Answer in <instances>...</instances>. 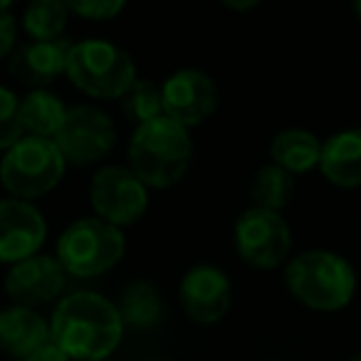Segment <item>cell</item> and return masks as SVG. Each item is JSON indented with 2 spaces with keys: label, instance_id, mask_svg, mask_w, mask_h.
<instances>
[{
  "label": "cell",
  "instance_id": "52a82bcc",
  "mask_svg": "<svg viewBox=\"0 0 361 361\" xmlns=\"http://www.w3.org/2000/svg\"><path fill=\"white\" fill-rule=\"evenodd\" d=\"M52 141L65 156V161L75 166H87L109 154L116 141V126L99 106H72L67 109L65 121L52 136Z\"/></svg>",
  "mask_w": 361,
  "mask_h": 361
},
{
  "label": "cell",
  "instance_id": "f546056e",
  "mask_svg": "<svg viewBox=\"0 0 361 361\" xmlns=\"http://www.w3.org/2000/svg\"><path fill=\"white\" fill-rule=\"evenodd\" d=\"M349 361H361V354H356V356H351Z\"/></svg>",
  "mask_w": 361,
  "mask_h": 361
},
{
  "label": "cell",
  "instance_id": "d6986e66",
  "mask_svg": "<svg viewBox=\"0 0 361 361\" xmlns=\"http://www.w3.org/2000/svg\"><path fill=\"white\" fill-rule=\"evenodd\" d=\"M65 114L67 109L60 102V97L47 90H32L30 94L20 99V119L25 136L52 139L65 121Z\"/></svg>",
  "mask_w": 361,
  "mask_h": 361
},
{
  "label": "cell",
  "instance_id": "83f0119b",
  "mask_svg": "<svg viewBox=\"0 0 361 361\" xmlns=\"http://www.w3.org/2000/svg\"><path fill=\"white\" fill-rule=\"evenodd\" d=\"M354 13H356V18L361 20V0H356V3H354Z\"/></svg>",
  "mask_w": 361,
  "mask_h": 361
},
{
  "label": "cell",
  "instance_id": "3957f363",
  "mask_svg": "<svg viewBox=\"0 0 361 361\" xmlns=\"http://www.w3.org/2000/svg\"><path fill=\"white\" fill-rule=\"evenodd\" d=\"M285 280L302 305L319 312H336L346 307L356 290L351 265L329 250H305L292 257Z\"/></svg>",
  "mask_w": 361,
  "mask_h": 361
},
{
  "label": "cell",
  "instance_id": "5b68a950",
  "mask_svg": "<svg viewBox=\"0 0 361 361\" xmlns=\"http://www.w3.org/2000/svg\"><path fill=\"white\" fill-rule=\"evenodd\" d=\"M121 228L102 218H80L57 240V262L75 277H94L111 270L124 257Z\"/></svg>",
  "mask_w": 361,
  "mask_h": 361
},
{
  "label": "cell",
  "instance_id": "6da1fadb",
  "mask_svg": "<svg viewBox=\"0 0 361 361\" xmlns=\"http://www.w3.org/2000/svg\"><path fill=\"white\" fill-rule=\"evenodd\" d=\"M124 322L111 300L82 290L55 307L50 339L77 361H104L121 344Z\"/></svg>",
  "mask_w": 361,
  "mask_h": 361
},
{
  "label": "cell",
  "instance_id": "277c9868",
  "mask_svg": "<svg viewBox=\"0 0 361 361\" xmlns=\"http://www.w3.org/2000/svg\"><path fill=\"white\" fill-rule=\"evenodd\" d=\"M65 75L90 97H124L136 82L134 60L126 50L106 40H82L72 45Z\"/></svg>",
  "mask_w": 361,
  "mask_h": 361
},
{
  "label": "cell",
  "instance_id": "9c48e42d",
  "mask_svg": "<svg viewBox=\"0 0 361 361\" xmlns=\"http://www.w3.org/2000/svg\"><path fill=\"white\" fill-rule=\"evenodd\" d=\"M90 198L97 216L111 226L121 228L139 221L149 206L146 186L136 173L124 166H104L94 173Z\"/></svg>",
  "mask_w": 361,
  "mask_h": 361
},
{
  "label": "cell",
  "instance_id": "7402d4cb",
  "mask_svg": "<svg viewBox=\"0 0 361 361\" xmlns=\"http://www.w3.org/2000/svg\"><path fill=\"white\" fill-rule=\"evenodd\" d=\"M124 111L131 121H136V126L146 124V121L156 119L164 114V99H161V90L151 80H139L136 77L134 85L126 90V94L121 97Z\"/></svg>",
  "mask_w": 361,
  "mask_h": 361
},
{
  "label": "cell",
  "instance_id": "30bf717a",
  "mask_svg": "<svg viewBox=\"0 0 361 361\" xmlns=\"http://www.w3.org/2000/svg\"><path fill=\"white\" fill-rule=\"evenodd\" d=\"M164 114L180 126H196L216 111V82L201 70H178L161 87Z\"/></svg>",
  "mask_w": 361,
  "mask_h": 361
},
{
  "label": "cell",
  "instance_id": "484cf974",
  "mask_svg": "<svg viewBox=\"0 0 361 361\" xmlns=\"http://www.w3.org/2000/svg\"><path fill=\"white\" fill-rule=\"evenodd\" d=\"M23 361H72V359L50 339L47 344H42L40 349H35L27 359H23Z\"/></svg>",
  "mask_w": 361,
  "mask_h": 361
},
{
  "label": "cell",
  "instance_id": "44dd1931",
  "mask_svg": "<svg viewBox=\"0 0 361 361\" xmlns=\"http://www.w3.org/2000/svg\"><path fill=\"white\" fill-rule=\"evenodd\" d=\"M70 8L62 0H35L25 8L23 25L32 40H60Z\"/></svg>",
  "mask_w": 361,
  "mask_h": 361
},
{
  "label": "cell",
  "instance_id": "7a4b0ae2",
  "mask_svg": "<svg viewBox=\"0 0 361 361\" xmlns=\"http://www.w3.org/2000/svg\"><path fill=\"white\" fill-rule=\"evenodd\" d=\"M193 156L186 126L161 114L136 126L129 144L131 171L146 188H169L183 178Z\"/></svg>",
  "mask_w": 361,
  "mask_h": 361
},
{
  "label": "cell",
  "instance_id": "4316f807",
  "mask_svg": "<svg viewBox=\"0 0 361 361\" xmlns=\"http://www.w3.org/2000/svg\"><path fill=\"white\" fill-rule=\"evenodd\" d=\"M228 8H235V11H247V8H255L257 0H245V3H235V0H226Z\"/></svg>",
  "mask_w": 361,
  "mask_h": 361
},
{
  "label": "cell",
  "instance_id": "9a60e30c",
  "mask_svg": "<svg viewBox=\"0 0 361 361\" xmlns=\"http://www.w3.org/2000/svg\"><path fill=\"white\" fill-rule=\"evenodd\" d=\"M50 341V324L30 307L13 305L0 312V349L18 359H27Z\"/></svg>",
  "mask_w": 361,
  "mask_h": 361
},
{
  "label": "cell",
  "instance_id": "8992f818",
  "mask_svg": "<svg viewBox=\"0 0 361 361\" xmlns=\"http://www.w3.org/2000/svg\"><path fill=\"white\" fill-rule=\"evenodd\" d=\"M65 156L52 139L23 136L0 161V180L16 198H35L52 191L65 173Z\"/></svg>",
  "mask_w": 361,
  "mask_h": 361
},
{
  "label": "cell",
  "instance_id": "ffe728a7",
  "mask_svg": "<svg viewBox=\"0 0 361 361\" xmlns=\"http://www.w3.org/2000/svg\"><path fill=\"white\" fill-rule=\"evenodd\" d=\"M292 193H295L292 173H287L285 169H280L275 164L262 166L257 171L255 180H252V203H255V208L280 213V208H285L290 203Z\"/></svg>",
  "mask_w": 361,
  "mask_h": 361
},
{
  "label": "cell",
  "instance_id": "4fadbf2b",
  "mask_svg": "<svg viewBox=\"0 0 361 361\" xmlns=\"http://www.w3.org/2000/svg\"><path fill=\"white\" fill-rule=\"evenodd\" d=\"M65 275L57 257L50 255H32L16 262L6 277L8 295L20 307H40L52 302L65 287Z\"/></svg>",
  "mask_w": 361,
  "mask_h": 361
},
{
  "label": "cell",
  "instance_id": "8fae6325",
  "mask_svg": "<svg viewBox=\"0 0 361 361\" xmlns=\"http://www.w3.org/2000/svg\"><path fill=\"white\" fill-rule=\"evenodd\" d=\"M47 235L42 213L20 198L0 201V262H20L37 255Z\"/></svg>",
  "mask_w": 361,
  "mask_h": 361
},
{
  "label": "cell",
  "instance_id": "5bb4252c",
  "mask_svg": "<svg viewBox=\"0 0 361 361\" xmlns=\"http://www.w3.org/2000/svg\"><path fill=\"white\" fill-rule=\"evenodd\" d=\"M70 50L67 40H30L13 52L11 72L23 85L42 87L67 70Z\"/></svg>",
  "mask_w": 361,
  "mask_h": 361
},
{
  "label": "cell",
  "instance_id": "ba28073f",
  "mask_svg": "<svg viewBox=\"0 0 361 361\" xmlns=\"http://www.w3.org/2000/svg\"><path fill=\"white\" fill-rule=\"evenodd\" d=\"M235 247L247 265L272 270L290 255V226L280 213L252 206L235 223Z\"/></svg>",
  "mask_w": 361,
  "mask_h": 361
},
{
  "label": "cell",
  "instance_id": "e0dca14e",
  "mask_svg": "<svg viewBox=\"0 0 361 361\" xmlns=\"http://www.w3.org/2000/svg\"><path fill=\"white\" fill-rule=\"evenodd\" d=\"M270 154L275 159V166L285 169L287 173H302L319 166L322 144L307 129H285L272 139Z\"/></svg>",
  "mask_w": 361,
  "mask_h": 361
},
{
  "label": "cell",
  "instance_id": "603a6c76",
  "mask_svg": "<svg viewBox=\"0 0 361 361\" xmlns=\"http://www.w3.org/2000/svg\"><path fill=\"white\" fill-rule=\"evenodd\" d=\"M25 136L20 119V99L8 87H0V149H11Z\"/></svg>",
  "mask_w": 361,
  "mask_h": 361
},
{
  "label": "cell",
  "instance_id": "f1b7e54d",
  "mask_svg": "<svg viewBox=\"0 0 361 361\" xmlns=\"http://www.w3.org/2000/svg\"><path fill=\"white\" fill-rule=\"evenodd\" d=\"M0 11H11V3H8V0H0Z\"/></svg>",
  "mask_w": 361,
  "mask_h": 361
},
{
  "label": "cell",
  "instance_id": "ac0fdd59",
  "mask_svg": "<svg viewBox=\"0 0 361 361\" xmlns=\"http://www.w3.org/2000/svg\"><path fill=\"white\" fill-rule=\"evenodd\" d=\"M116 310L124 324L134 329H154L164 317V302L151 282L134 280L121 290Z\"/></svg>",
  "mask_w": 361,
  "mask_h": 361
},
{
  "label": "cell",
  "instance_id": "cb8c5ba5",
  "mask_svg": "<svg viewBox=\"0 0 361 361\" xmlns=\"http://www.w3.org/2000/svg\"><path fill=\"white\" fill-rule=\"evenodd\" d=\"M67 8L90 20H111L124 11V3L121 0H70Z\"/></svg>",
  "mask_w": 361,
  "mask_h": 361
},
{
  "label": "cell",
  "instance_id": "d4e9b609",
  "mask_svg": "<svg viewBox=\"0 0 361 361\" xmlns=\"http://www.w3.org/2000/svg\"><path fill=\"white\" fill-rule=\"evenodd\" d=\"M18 23L11 11H0V57H6L16 45Z\"/></svg>",
  "mask_w": 361,
  "mask_h": 361
},
{
  "label": "cell",
  "instance_id": "7c38bea8",
  "mask_svg": "<svg viewBox=\"0 0 361 361\" xmlns=\"http://www.w3.org/2000/svg\"><path fill=\"white\" fill-rule=\"evenodd\" d=\"M180 305L198 324H216L231 310L233 287L226 272L213 265H196L180 282Z\"/></svg>",
  "mask_w": 361,
  "mask_h": 361
},
{
  "label": "cell",
  "instance_id": "2e32d148",
  "mask_svg": "<svg viewBox=\"0 0 361 361\" xmlns=\"http://www.w3.org/2000/svg\"><path fill=\"white\" fill-rule=\"evenodd\" d=\"M319 169L334 186H361V126L339 131L322 144Z\"/></svg>",
  "mask_w": 361,
  "mask_h": 361
}]
</instances>
